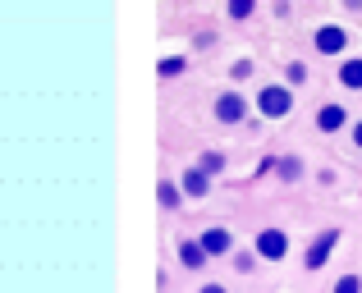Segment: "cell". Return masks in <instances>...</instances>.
I'll use <instances>...</instances> for the list:
<instances>
[{
  "label": "cell",
  "instance_id": "1",
  "mask_svg": "<svg viewBox=\"0 0 362 293\" xmlns=\"http://www.w3.org/2000/svg\"><path fill=\"white\" fill-rule=\"evenodd\" d=\"M252 106L262 110V119H289V110H293V88H284V83H262Z\"/></svg>",
  "mask_w": 362,
  "mask_h": 293
},
{
  "label": "cell",
  "instance_id": "2",
  "mask_svg": "<svg viewBox=\"0 0 362 293\" xmlns=\"http://www.w3.org/2000/svg\"><path fill=\"white\" fill-rule=\"evenodd\" d=\"M252 252H257L262 261H271V266H275V261H284V257H289V234H284L280 225H266V229H257Z\"/></svg>",
  "mask_w": 362,
  "mask_h": 293
},
{
  "label": "cell",
  "instance_id": "3",
  "mask_svg": "<svg viewBox=\"0 0 362 293\" xmlns=\"http://www.w3.org/2000/svg\"><path fill=\"white\" fill-rule=\"evenodd\" d=\"M211 115H216V124H225V128H239L243 119H247V101L239 97V92H221V97L211 101Z\"/></svg>",
  "mask_w": 362,
  "mask_h": 293
},
{
  "label": "cell",
  "instance_id": "4",
  "mask_svg": "<svg viewBox=\"0 0 362 293\" xmlns=\"http://www.w3.org/2000/svg\"><path fill=\"white\" fill-rule=\"evenodd\" d=\"M349 42H354V37H349V28H339V23H321V28H317V37H312L317 55H330V60H335V55H344V51H349Z\"/></svg>",
  "mask_w": 362,
  "mask_h": 293
},
{
  "label": "cell",
  "instance_id": "5",
  "mask_svg": "<svg viewBox=\"0 0 362 293\" xmlns=\"http://www.w3.org/2000/svg\"><path fill=\"white\" fill-rule=\"evenodd\" d=\"M339 248V229H326V234H317V239H312V248H308V257H303V266L308 270H321L330 261V252Z\"/></svg>",
  "mask_w": 362,
  "mask_h": 293
},
{
  "label": "cell",
  "instance_id": "6",
  "mask_svg": "<svg viewBox=\"0 0 362 293\" xmlns=\"http://www.w3.org/2000/svg\"><path fill=\"white\" fill-rule=\"evenodd\" d=\"M197 243H202L206 257H234V234L225 229V225H211V229H206Z\"/></svg>",
  "mask_w": 362,
  "mask_h": 293
},
{
  "label": "cell",
  "instance_id": "7",
  "mask_svg": "<svg viewBox=\"0 0 362 293\" xmlns=\"http://www.w3.org/2000/svg\"><path fill=\"white\" fill-rule=\"evenodd\" d=\"M317 128H321V133H344V128H349V106H339V101L317 106Z\"/></svg>",
  "mask_w": 362,
  "mask_h": 293
},
{
  "label": "cell",
  "instance_id": "8",
  "mask_svg": "<svg viewBox=\"0 0 362 293\" xmlns=\"http://www.w3.org/2000/svg\"><path fill=\"white\" fill-rule=\"evenodd\" d=\"M175 257H179V266H184V270H206V261H211L197 239H179L175 243Z\"/></svg>",
  "mask_w": 362,
  "mask_h": 293
},
{
  "label": "cell",
  "instance_id": "9",
  "mask_svg": "<svg viewBox=\"0 0 362 293\" xmlns=\"http://www.w3.org/2000/svg\"><path fill=\"white\" fill-rule=\"evenodd\" d=\"M179 188H184V197H193V202H202V197L211 193V179H206V174H202L197 165H188L184 174H179Z\"/></svg>",
  "mask_w": 362,
  "mask_h": 293
},
{
  "label": "cell",
  "instance_id": "10",
  "mask_svg": "<svg viewBox=\"0 0 362 293\" xmlns=\"http://www.w3.org/2000/svg\"><path fill=\"white\" fill-rule=\"evenodd\" d=\"M335 78H339V88H349V92H362V60H339Z\"/></svg>",
  "mask_w": 362,
  "mask_h": 293
},
{
  "label": "cell",
  "instance_id": "11",
  "mask_svg": "<svg viewBox=\"0 0 362 293\" xmlns=\"http://www.w3.org/2000/svg\"><path fill=\"white\" fill-rule=\"evenodd\" d=\"M225 165H230V156H225V151H202V156H197V169H202L206 179L225 174Z\"/></svg>",
  "mask_w": 362,
  "mask_h": 293
},
{
  "label": "cell",
  "instance_id": "12",
  "mask_svg": "<svg viewBox=\"0 0 362 293\" xmlns=\"http://www.w3.org/2000/svg\"><path fill=\"white\" fill-rule=\"evenodd\" d=\"M156 197H160V206H165V211H179V206H184V188H179V179H165Z\"/></svg>",
  "mask_w": 362,
  "mask_h": 293
},
{
  "label": "cell",
  "instance_id": "13",
  "mask_svg": "<svg viewBox=\"0 0 362 293\" xmlns=\"http://www.w3.org/2000/svg\"><path fill=\"white\" fill-rule=\"evenodd\" d=\"M308 78H312V69H308L303 60L284 64V88H308Z\"/></svg>",
  "mask_w": 362,
  "mask_h": 293
},
{
  "label": "cell",
  "instance_id": "14",
  "mask_svg": "<svg viewBox=\"0 0 362 293\" xmlns=\"http://www.w3.org/2000/svg\"><path fill=\"white\" fill-rule=\"evenodd\" d=\"M303 174H308V165H303L298 156H284L280 160V179H284V184H303Z\"/></svg>",
  "mask_w": 362,
  "mask_h": 293
},
{
  "label": "cell",
  "instance_id": "15",
  "mask_svg": "<svg viewBox=\"0 0 362 293\" xmlns=\"http://www.w3.org/2000/svg\"><path fill=\"white\" fill-rule=\"evenodd\" d=\"M184 64H188V55H165L156 69H160V78H179V73H184Z\"/></svg>",
  "mask_w": 362,
  "mask_h": 293
},
{
  "label": "cell",
  "instance_id": "16",
  "mask_svg": "<svg viewBox=\"0 0 362 293\" xmlns=\"http://www.w3.org/2000/svg\"><path fill=\"white\" fill-rule=\"evenodd\" d=\"M257 261H262L257 252H239V248H234V270H239V275H252Z\"/></svg>",
  "mask_w": 362,
  "mask_h": 293
},
{
  "label": "cell",
  "instance_id": "17",
  "mask_svg": "<svg viewBox=\"0 0 362 293\" xmlns=\"http://www.w3.org/2000/svg\"><path fill=\"white\" fill-rule=\"evenodd\" d=\"M225 14H230V18H239V23H243V18H252V14H257V5H252V0H234V5L225 9Z\"/></svg>",
  "mask_w": 362,
  "mask_h": 293
},
{
  "label": "cell",
  "instance_id": "18",
  "mask_svg": "<svg viewBox=\"0 0 362 293\" xmlns=\"http://www.w3.org/2000/svg\"><path fill=\"white\" fill-rule=\"evenodd\" d=\"M330 293H362V275H339Z\"/></svg>",
  "mask_w": 362,
  "mask_h": 293
},
{
  "label": "cell",
  "instance_id": "19",
  "mask_svg": "<svg viewBox=\"0 0 362 293\" xmlns=\"http://www.w3.org/2000/svg\"><path fill=\"white\" fill-rule=\"evenodd\" d=\"M230 78H234V83H247V78H252V60H247V55L230 64Z\"/></svg>",
  "mask_w": 362,
  "mask_h": 293
},
{
  "label": "cell",
  "instance_id": "20",
  "mask_svg": "<svg viewBox=\"0 0 362 293\" xmlns=\"http://www.w3.org/2000/svg\"><path fill=\"white\" fill-rule=\"evenodd\" d=\"M197 293H230V289H225V285H216V280H211V285H202Z\"/></svg>",
  "mask_w": 362,
  "mask_h": 293
},
{
  "label": "cell",
  "instance_id": "21",
  "mask_svg": "<svg viewBox=\"0 0 362 293\" xmlns=\"http://www.w3.org/2000/svg\"><path fill=\"white\" fill-rule=\"evenodd\" d=\"M354 147L362 151V119H358V124H354Z\"/></svg>",
  "mask_w": 362,
  "mask_h": 293
}]
</instances>
